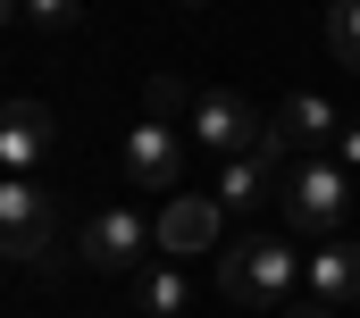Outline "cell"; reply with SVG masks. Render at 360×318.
Listing matches in <instances>:
<instances>
[{"mask_svg": "<svg viewBox=\"0 0 360 318\" xmlns=\"http://www.w3.org/2000/svg\"><path fill=\"white\" fill-rule=\"evenodd\" d=\"M293 276H302V251L276 235H243L218 251V293L235 310H293Z\"/></svg>", "mask_w": 360, "mask_h": 318, "instance_id": "6da1fadb", "label": "cell"}, {"mask_svg": "<svg viewBox=\"0 0 360 318\" xmlns=\"http://www.w3.org/2000/svg\"><path fill=\"white\" fill-rule=\"evenodd\" d=\"M276 201H285V218H293V235H335L344 227V210H352V176H344V159H293L285 167V184H276Z\"/></svg>", "mask_w": 360, "mask_h": 318, "instance_id": "7a4b0ae2", "label": "cell"}, {"mask_svg": "<svg viewBox=\"0 0 360 318\" xmlns=\"http://www.w3.org/2000/svg\"><path fill=\"white\" fill-rule=\"evenodd\" d=\"M0 260H25V268L59 260V210L34 176H0Z\"/></svg>", "mask_w": 360, "mask_h": 318, "instance_id": "3957f363", "label": "cell"}, {"mask_svg": "<svg viewBox=\"0 0 360 318\" xmlns=\"http://www.w3.org/2000/svg\"><path fill=\"white\" fill-rule=\"evenodd\" d=\"M101 276H134V268H151V251H160V218H143V210H126V201H109V210H92L84 235H76Z\"/></svg>", "mask_w": 360, "mask_h": 318, "instance_id": "277c9868", "label": "cell"}, {"mask_svg": "<svg viewBox=\"0 0 360 318\" xmlns=\"http://www.w3.org/2000/svg\"><path fill=\"white\" fill-rule=\"evenodd\" d=\"M117 167H126L134 193H176V184H184V134L168 126V117H143V126L126 134Z\"/></svg>", "mask_w": 360, "mask_h": 318, "instance_id": "5b68a950", "label": "cell"}, {"mask_svg": "<svg viewBox=\"0 0 360 318\" xmlns=\"http://www.w3.org/2000/svg\"><path fill=\"white\" fill-rule=\"evenodd\" d=\"M260 134H269V117H260L243 92H201V101H193V143H201V151L243 159V151H260Z\"/></svg>", "mask_w": 360, "mask_h": 318, "instance_id": "8992f818", "label": "cell"}, {"mask_svg": "<svg viewBox=\"0 0 360 318\" xmlns=\"http://www.w3.org/2000/svg\"><path fill=\"white\" fill-rule=\"evenodd\" d=\"M218 193H168L160 201V251L168 260H201V251H218Z\"/></svg>", "mask_w": 360, "mask_h": 318, "instance_id": "52a82bcc", "label": "cell"}, {"mask_svg": "<svg viewBox=\"0 0 360 318\" xmlns=\"http://www.w3.org/2000/svg\"><path fill=\"white\" fill-rule=\"evenodd\" d=\"M51 143H59V126L42 101H0V176H34Z\"/></svg>", "mask_w": 360, "mask_h": 318, "instance_id": "ba28073f", "label": "cell"}, {"mask_svg": "<svg viewBox=\"0 0 360 318\" xmlns=\"http://www.w3.org/2000/svg\"><path fill=\"white\" fill-rule=\"evenodd\" d=\"M302 285H310V302H327V310H352V302H360V243L327 235L319 251H302Z\"/></svg>", "mask_w": 360, "mask_h": 318, "instance_id": "9c48e42d", "label": "cell"}, {"mask_svg": "<svg viewBox=\"0 0 360 318\" xmlns=\"http://www.w3.org/2000/svg\"><path fill=\"white\" fill-rule=\"evenodd\" d=\"M269 126H276V134H285V143H293L302 159H310V143H335V134H344V117H335V101H319V92H293V101L276 109Z\"/></svg>", "mask_w": 360, "mask_h": 318, "instance_id": "30bf717a", "label": "cell"}, {"mask_svg": "<svg viewBox=\"0 0 360 318\" xmlns=\"http://www.w3.org/2000/svg\"><path fill=\"white\" fill-rule=\"evenodd\" d=\"M134 302H143L151 318H176L184 302H193V285H184V268L160 260V268H134Z\"/></svg>", "mask_w": 360, "mask_h": 318, "instance_id": "8fae6325", "label": "cell"}, {"mask_svg": "<svg viewBox=\"0 0 360 318\" xmlns=\"http://www.w3.org/2000/svg\"><path fill=\"white\" fill-rule=\"evenodd\" d=\"M269 193V167L243 151V159H218V210H252Z\"/></svg>", "mask_w": 360, "mask_h": 318, "instance_id": "7c38bea8", "label": "cell"}, {"mask_svg": "<svg viewBox=\"0 0 360 318\" xmlns=\"http://www.w3.org/2000/svg\"><path fill=\"white\" fill-rule=\"evenodd\" d=\"M327 51L344 76H360V0H327Z\"/></svg>", "mask_w": 360, "mask_h": 318, "instance_id": "4fadbf2b", "label": "cell"}, {"mask_svg": "<svg viewBox=\"0 0 360 318\" xmlns=\"http://www.w3.org/2000/svg\"><path fill=\"white\" fill-rule=\"evenodd\" d=\"M17 17H25L34 34H76V25H84V0H17Z\"/></svg>", "mask_w": 360, "mask_h": 318, "instance_id": "5bb4252c", "label": "cell"}, {"mask_svg": "<svg viewBox=\"0 0 360 318\" xmlns=\"http://www.w3.org/2000/svg\"><path fill=\"white\" fill-rule=\"evenodd\" d=\"M193 101H201V92H184L176 76H151V84H143V109H151V117H184Z\"/></svg>", "mask_w": 360, "mask_h": 318, "instance_id": "9a60e30c", "label": "cell"}, {"mask_svg": "<svg viewBox=\"0 0 360 318\" xmlns=\"http://www.w3.org/2000/svg\"><path fill=\"white\" fill-rule=\"evenodd\" d=\"M335 159H344V176H360V126H344V134H335Z\"/></svg>", "mask_w": 360, "mask_h": 318, "instance_id": "2e32d148", "label": "cell"}, {"mask_svg": "<svg viewBox=\"0 0 360 318\" xmlns=\"http://www.w3.org/2000/svg\"><path fill=\"white\" fill-rule=\"evenodd\" d=\"M293 318H344V310H327V302H293Z\"/></svg>", "mask_w": 360, "mask_h": 318, "instance_id": "e0dca14e", "label": "cell"}, {"mask_svg": "<svg viewBox=\"0 0 360 318\" xmlns=\"http://www.w3.org/2000/svg\"><path fill=\"white\" fill-rule=\"evenodd\" d=\"M8 25H17V0H0V34H8Z\"/></svg>", "mask_w": 360, "mask_h": 318, "instance_id": "ac0fdd59", "label": "cell"}, {"mask_svg": "<svg viewBox=\"0 0 360 318\" xmlns=\"http://www.w3.org/2000/svg\"><path fill=\"white\" fill-rule=\"evenodd\" d=\"M184 8H201V0H184Z\"/></svg>", "mask_w": 360, "mask_h": 318, "instance_id": "d6986e66", "label": "cell"}]
</instances>
